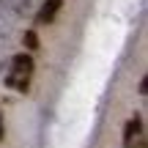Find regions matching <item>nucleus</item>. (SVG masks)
<instances>
[{"mask_svg":"<svg viewBox=\"0 0 148 148\" xmlns=\"http://www.w3.org/2000/svg\"><path fill=\"white\" fill-rule=\"evenodd\" d=\"M5 82H8L14 90H22V93H27V88H30V85H27V77H25V74H14V71L8 74V79H5Z\"/></svg>","mask_w":148,"mask_h":148,"instance_id":"obj_3","label":"nucleus"},{"mask_svg":"<svg viewBox=\"0 0 148 148\" xmlns=\"http://www.w3.org/2000/svg\"><path fill=\"white\" fill-rule=\"evenodd\" d=\"M0 69H3V60H0Z\"/></svg>","mask_w":148,"mask_h":148,"instance_id":"obj_8","label":"nucleus"},{"mask_svg":"<svg viewBox=\"0 0 148 148\" xmlns=\"http://www.w3.org/2000/svg\"><path fill=\"white\" fill-rule=\"evenodd\" d=\"M60 0H47V3L38 8V22L41 25H49V22H55V16H58V11H60Z\"/></svg>","mask_w":148,"mask_h":148,"instance_id":"obj_1","label":"nucleus"},{"mask_svg":"<svg viewBox=\"0 0 148 148\" xmlns=\"http://www.w3.org/2000/svg\"><path fill=\"white\" fill-rule=\"evenodd\" d=\"M22 44H25L27 49H38V36H36V30H25V36H22Z\"/></svg>","mask_w":148,"mask_h":148,"instance_id":"obj_5","label":"nucleus"},{"mask_svg":"<svg viewBox=\"0 0 148 148\" xmlns=\"http://www.w3.org/2000/svg\"><path fill=\"white\" fill-rule=\"evenodd\" d=\"M5 11H8V5H5V0H0V22L5 19Z\"/></svg>","mask_w":148,"mask_h":148,"instance_id":"obj_6","label":"nucleus"},{"mask_svg":"<svg viewBox=\"0 0 148 148\" xmlns=\"http://www.w3.org/2000/svg\"><path fill=\"white\" fill-rule=\"evenodd\" d=\"M137 132H140V118L134 115L132 121L126 123V129H123V140H132V137H134V134H137Z\"/></svg>","mask_w":148,"mask_h":148,"instance_id":"obj_4","label":"nucleus"},{"mask_svg":"<svg viewBox=\"0 0 148 148\" xmlns=\"http://www.w3.org/2000/svg\"><path fill=\"white\" fill-rule=\"evenodd\" d=\"M11 71H14V74H25V77H30V71H33V58H30L27 52L14 55V60H11Z\"/></svg>","mask_w":148,"mask_h":148,"instance_id":"obj_2","label":"nucleus"},{"mask_svg":"<svg viewBox=\"0 0 148 148\" xmlns=\"http://www.w3.org/2000/svg\"><path fill=\"white\" fill-rule=\"evenodd\" d=\"M0 140H3V115H0Z\"/></svg>","mask_w":148,"mask_h":148,"instance_id":"obj_7","label":"nucleus"}]
</instances>
